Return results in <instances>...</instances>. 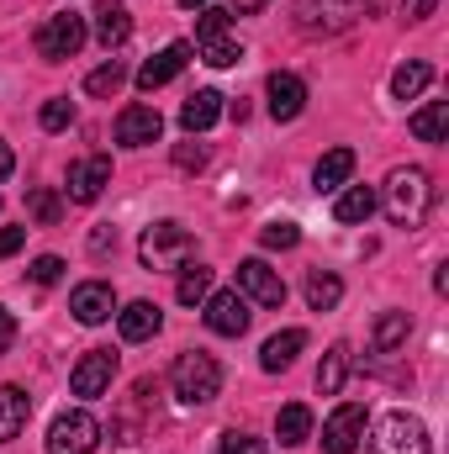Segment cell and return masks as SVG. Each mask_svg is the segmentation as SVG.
<instances>
[{
    "instance_id": "cell-4",
    "label": "cell",
    "mask_w": 449,
    "mask_h": 454,
    "mask_svg": "<svg viewBox=\"0 0 449 454\" xmlns=\"http://www.w3.org/2000/svg\"><path fill=\"white\" fill-rule=\"evenodd\" d=\"M85 37H91L85 16H75V11H59V16H48V21L37 27V53H43L48 64H64V59H75V53L85 48Z\"/></svg>"
},
{
    "instance_id": "cell-39",
    "label": "cell",
    "mask_w": 449,
    "mask_h": 454,
    "mask_svg": "<svg viewBox=\"0 0 449 454\" xmlns=\"http://www.w3.org/2000/svg\"><path fill=\"white\" fill-rule=\"evenodd\" d=\"M27 243V227H0V259H11Z\"/></svg>"
},
{
    "instance_id": "cell-26",
    "label": "cell",
    "mask_w": 449,
    "mask_h": 454,
    "mask_svg": "<svg viewBox=\"0 0 449 454\" xmlns=\"http://www.w3.org/2000/svg\"><path fill=\"white\" fill-rule=\"evenodd\" d=\"M429 80H434V69H429L423 59H413V64H402V69L391 74V96H397V101H418V96L429 90Z\"/></svg>"
},
{
    "instance_id": "cell-38",
    "label": "cell",
    "mask_w": 449,
    "mask_h": 454,
    "mask_svg": "<svg viewBox=\"0 0 449 454\" xmlns=\"http://www.w3.org/2000/svg\"><path fill=\"white\" fill-rule=\"evenodd\" d=\"M175 164H180V169H201V164H207V148H201V143H180V148H175Z\"/></svg>"
},
{
    "instance_id": "cell-37",
    "label": "cell",
    "mask_w": 449,
    "mask_h": 454,
    "mask_svg": "<svg viewBox=\"0 0 449 454\" xmlns=\"http://www.w3.org/2000/svg\"><path fill=\"white\" fill-rule=\"evenodd\" d=\"M59 275H64V259H59V254H43V259H32V280H37V286H53Z\"/></svg>"
},
{
    "instance_id": "cell-27",
    "label": "cell",
    "mask_w": 449,
    "mask_h": 454,
    "mask_svg": "<svg viewBox=\"0 0 449 454\" xmlns=\"http://www.w3.org/2000/svg\"><path fill=\"white\" fill-rule=\"evenodd\" d=\"M275 439L291 450V444H302V439H312V412L302 407V402H291V407H280V418H275Z\"/></svg>"
},
{
    "instance_id": "cell-28",
    "label": "cell",
    "mask_w": 449,
    "mask_h": 454,
    "mask_svg": "<svg viewBox=\"0 0 449 454\" xmlns=\"http://www.w3.org/2000/svg\"><path fill=\"white\" fill-rule=\"evenodd\" d=\"M343 380H349V348L334 343V348L323 354V364H318V391H323V396H338Z\"/></svg>"
},
{
    "instance_id": "cell-5",
    "label": "cell",
    "mask_w": 449,
    "mask_h": 454,
    "mask_svg": "<svg viewBox=\"0 0 449 454\" xmlns=\"http://www.w3.org/2000/svg\"><path fill=\"white\" fill-rule=\"evenodd\" d=\"M101 444V423L91 412H59L53 428H48V454H96Z\"/></svg>"
},
{
    "instance_id": "cell-34",
    "label": "cell",
    "mask_w": 449,
    "mask_h": 454,
    "mask_svg": "<svg viewBox=\"0 0 449 454\" xmlns=\"http://www.w3.org/2000/svg\"><path fill=\"white\" fill-rule=\"evenodd\" d=\"M259 243H264V248H296V243H302V227L296 223H270L259 232Z\"/></svg>"
},
{
    "instance_id": "cell-21",
    "label": "cell",
    "mask_w": 449,
    "mask_h": 454,
    "mask_svg": "<svg viewBox=\"0 0 449 454\" xmlns=\"http://www.w3.org/2000/svg\"><path fill=\"white\" fill-rule=\"evenodd\" d=\"M349 175H354V148H328V153L318 159V169H312L318 191H343Z\"/></svg>"
},
{
    "instance_id": "cell-19",
    "label": "cell",
    "mask_w": 449,
    "mask_h": 454,
    "mask_svg": "<svg viewBox=\"0 0 449 454\" xmlns=\"http://www.w3.org/2000/svg\"><path fill=\"white\" fill-rule=\"evenodd\" d=\"M302 348H307V333H302V328H286V333H275V339L259 348V364H264L270 375H280V370H291V359H296Z\"/></svg>"
},
{
    "instance_id": "cell-44",
    "label": "cell",
    "mask_w": 449,
    "mask_h": 454,
    "mask_svg": "<svg viewBox=\"0 0 449 454\" xmlns=\"http://www.w3.org/2000/svg\"><path fill=\"white\" fill-rule=\"evenodd\" d=\"M11 169H16V159H11V148H5V143H0V180H5V175H11Z\"/></svg>"
},
{
    "instance_id": "cell-43",
    "label": "cell",
    "mask_w": 449,
    "mask_h": 454,
    "mask_svg": "<svg viewBox=\"0 0 449 454\" xmlns=\"http://www.w3.org/2000/svg\"><path fill=\"white\" fill-rule=\"evenodd\" d=\"M264 5H270V0H232L227 16H254V11H264Z\"/></svg>"
},
{
    "instance_id": "cell-35",
    "label": "cell",
    "mask_w": 449,
    "mask_h": 454,
    "mask_svg": "<svg viewBox=\"0 0 449 454\" xmlns=\"http://www.w3.org/2000/svg\"><path fill=\"white\" fill-rule=\"evenodd\" d=\"M217 454H264V439H254V434H223Z\"/></svg>"
},
{
    "instance_id": "cell-17",
    "label": "cell",
    "mask_w": 449,
    "mask_h": 454,
    "mask_svg": "<svg viewBox=\"0 0 449 454\" xmlns=\"http://www.w3.org/2000/svg\"><path fill=\"white\" fill-rule=\"evenodd\" d=\"M96 37H101V48H106V53L122 48V43L132 37V16H127V5H122V0H101V5H96Z\"/></svg>"
},
{
    "instance_id": "cell-31",
    "label": "cell",
    "mask_w": 449,
    "mask_h": 454,
    "mask_svg": "<svg viewBox=\"0 0 449 454\" xmlns=\"http://www.w3.org/2000/svg\"><path fill=\"white\" fill-rule=\"evenodd\" d=\"M243 59V48L232 43V37H212V43H201V64H212V69H232Z\"/></svg>"
},
{
    "instance_id": "cell-29",
    "label": "cell",
    "mask_w": 449,
    "mask_h": 454,
    "mask_svg": "<svg viewBox=\"0 0 449 454\" xmlns=\"http://www.w3.org/2000/svg\"><path fill=\"white\" fill-rule=\"evenodd\" d=\"M175 296H180V307H201V301L212 296V270H207V264H185Z\"/></svg>"
},
{
    "instance_id": "cell-13",
    "label": "cell",
    "mask_w": 449,
    "mask_h": 454,
    "mask_svg": "<svg viewBox=\"0 0 449 454\" xmlns=\"http://www.w3.org/2000/svg\"><path fill=\"white\" fill-rule=\"evenodd\" d=\"M191 53H196L191 43H169L164 53H154V59H148V64L138 69V90H148V96H154L159 85H169V80H175V74H180V69L191 64Z\"/></svg>"
},
{
    "instance_id": "cell-33",
    "label": "cell",
    "mask_w": 449,
    "mask_h": 454,
    "mask_svg": "<svg viewBox=\"0 0 449 454\" xmlns=\"http://www.w3.org/2000/svg\"><path fill=\"white\" fill-rule=\"evenodd\" d=\"M27 212H32L43 227H53L59 223V212H64V201H59L53 191H32V196H27Z\"/></svg>"
},
{
    "instance_id": "cell-14",
    "label": "cell",
    "mask_w": 449,
    "mask_h": 454,
    "mask_svg": "<svg viewBox=\"0 0 449 454\" xmlns=\"http://www.w3.org/2000/svg\"><path fill=\"white\" fill-rule=\"evenodd\" d=\"M159 132H164V116L154 106H127L116 116V143L122 148H148V143H159Z\"/></svg>"
},
{
    "instance_id": "cell-3",
    "label": "cell",
    "mask_w": 449,
    "mask_h": 454,
    "mask_svg": "<svg viewBox=\"0 0 449 454\" xmlns=\"http://www.w3.org/2000/svg\"><path fill=\"white\" fill-rule=\"evenodd\" d=\"M370 454H434V444L413 412H386L370 434Z\"/></svg>"
},
{
    "instance_id": "cell-6",
    "label": "cell",
    "mask_w": 449,
    "mask_h": 454,
    "mask_svg": "<svg viewBox=\"0 0 449 454\" xmlns=\"http://www.w3.org/2000/svg\"><path fill=\"white\" fill-rule=\"evenodd\" d=\"M191 227L180 223H154L148 232H143V243H138V259L148 264V270H164V264H175L180 254H191Z\"/></svg>"
},
{
    "instance_id": "cell-2",
    "label": "cell",
    "mask_w": 449,
    "mask_h": 454,
    "mask_svg": "<svg viewBox=\"0 0 449 454\" xmlns=\"http://www.w3.org/2000/svg\"><path fill=\"white\" fill-rule=\"evenodd\" d=\"M169 380H175V396H180L185 407H207V402L223 396V364H217L207 348L180 354L175 370H169Z\"/></svg>"
},
{
    "instance_id": "cell-8",
    "label": "cell",
    "mask_w": 449,
    "mask_h": 454,
    "mask_svg": "<svg viewBox=\"0 0 449 454\" xmlns=\"http://www.w3.org/2000/svg\"><path fill=\"white\" fill-rule=\"evenodd\" d=\"M238 296L259 301V307H280L286 301V280L264 264V259H243L238 264Z\"/></svg>"
},
{
    "instance_id": "cell-32",
    "label": "cell",
    "mask_w": 449,
    "mask_h": 454,
    "mask_svg": "<svg viewBox=\"0 0 449 454\" xmlns=\"http://www.w3.org/2000/svg\"><path fill=\"white\" fill-rule=\"evenodd\" d=\"M64 127H75V101L69 96H53L43 106V132H64Z\"/></svg>"
},
{
    "instance_id": "cell-23",
    "label": "cell",
    "mask_w": 449,
    "mask_h": 454,
    "mask_svg": "<svg viewBox=\"0 0 449 454\" xmlns=\"http://www.w3.org/2000/svg\"><path fill=\"white\" fill-rule=\"evenodd\" d=\"M370 212H375V191L370 185H343L334 201V217L338 223H370Z\"/></svg>"
},
{
    "instance_id": "cell-20",
    "label": "cell",
    "mask_w": 449,
    "mask_h": 454,
    "mask_svg": "<svg viewBox=\"0 0 449 454\" xmlns=\"http://www.w3.org/2000/svg\"><path fill=\"white\" fill-rule=\"evenodd\" d=\"M217 116H223V96H217V90H196V96H185V106H180V127H185V132H207Z\"/></svg>"
},
{
    "instance_id": "cell-1",
    "label": "cell",
    "mask_w": 449,
    "mask_h": 454,
    "mask_svg": "<svg viewBox=\"0 0 449 454\" xmlns=\"http://www.w3.org/2000/svg\"><path fill=\"white\" fill-rule=\"evenodd\" d=\"M429 207H434L429 169L402 164V169H391V175H386V217H391L397 227H423Z\"/></svg>"
},
{
    "instance_id": "cell-16",
    "label": "cell",
    "mask_w": 449,
    "mask_h": 454,
    "mask_svg": "<svg viewBox=\"0 0 449 454\" xmlns=\"http://www.w3.org/2000/svg\"><path fill=\"white\" fill-rule=\"evenodd\" d=\"M116 328H122L127 343H143V339H154V333L164 328V312H159L154 301H132V307L116 312Z\"/></svg>"
},
{
    "instance_id": "cell-41",
    "label": "cell",
    "mask_w": 449,
    "mask_h": 454,
    "mask_svg": "<svg viewBox=\"0 0 449 454\" xmlns=\"http://www.w3.org/2000/svg\"><path fill=\"white\" fill-rule=\"evenodd\" d=\"M106 248H116V232L112 227H96L91 232V254H106Z\"/></svg>"
},
{
    "instance_id": "cell-7",
    "label": "cell",
    "mask_w": 449,
    "mask_h": 454,
    "mask_svg": "<svg viewBox=\"0 0 449 454\" xmlns=\"http://www.w3.org/2000/svg\"><path fill=\"white\" fill-rule=\"evenodd\" d=\"M248 296H238V291H217V296H207V328L217 333V339H243L248 333Z\"/></svg>"
},
{
    "instance_id": "cell-15",
    "label": "cell",
    "mask_w": 449,
    "mask_h": 454,
    "mask_svg": "<svg viewBox=\"0 0 449 454\" xmlns=\"http://www.w3.org/2000/svg\"><path fill=\"white\" fill-rule=\"evenodd\" d=\"M264 96H270V116L275 121H296L302 106H307V85L296 74H270L264 80Z\"/></svg>"
},
{
    "instance_id": "cell-45",
    "label": "cell",
    "mask_w": 449,
    "mask_h": 454,
    "mask_svg": "<svg viewBox=\"0 0 449 454\" xmlns=\"http://www.w3.org/2000/svg\"><path fill=\"white\" fill-rule=\"evenodd\" d=\"M180 5H185V11H201V0H180Z\"/></svg>"
},
{
    "instance_id": "cell-11",
    "label": "cell",
    "mask_w": 449,
    "mask_h": 454,
    "mask_svg": "<svg viewBox=\"0 0 449 454\" xmlns=\"http://www.w3.org/2000/svg\"><path fill=\"white\" fill-rule=\"evenodd\" d=\"M69 312H75L85 328H101V323L116 312V291L106 286V280H85V286H75V296H69Z\"/></svg>"
},
{
    "instance_id": "cell-25",
    "label": "cell",
    "mask_w": 449,
    "mask_h": 454,
    "mask_svg": "<svg viewBox=\"0 0 449 454\" xmlns=\"http://www.w3.org/2000/svg\"><path fill=\"white\" fill-rule=\"evenodd\" d=\"M407 333H413V317H407V312H381L370 348H375V354H397V348L407 343Z\"/></svg>"
},
{
    "instance_id": "cell-12",
    "label": "cell",
    "mask_w": 449,
    "mask_h": 454,
    "mask_svg": "<svg viewBox=\"0 0 449 454\" xmlns=\"http://www.w3.org/2000/svg\"><path fill=\"white\" fill-rule=\"evenodd\" d=\"M112 375H116V354H112V348H91V354L75 364L69 386H75V396H106Z\"/></svg>"
},
{
    "instance_id": "cell-40",
    "label": "cell",
    "mask_w": 449,
    "mask_h": 454,
    "mask_svg": "<svg viewBox=\"0 0 449 454\" xmlns=\"http://www.w3.org/2000/svg\"><path fill=\"white\" fill-rule=\"evenodd\" d=\"M434 11H439V0H402V16L407 21H429Z\"/></svg>"
},
{
    "instance_id": "cell-30",
    "label": "cell",
    "mask_w": 449,
    "mask_h": 454,
    "mask_svg": "<svg viewBox=\"0 0 449 454\" xmlns=\"http://www.w3.org/2000/svg\"><path fill=\"white\" fill-rule=\"evenodd\" d=\"M122 85H127V64H122V59H106V64L85 80V90H91V96H101V101H106V96H116Z\"/></svg>"
},
{
    "instance_id": "cell-24",
    "label": "cell",
    "mask_w": 449,
    "mask_h": 454,
    "mask_svg": "<svg viewBox=\"0 0 449 454\" xmlns=\"http://www.w3.org/2000/svg\"><path fill=\"white\" fill-rule=\"evenodd\" d=\"M338 301H343V280H338L334 270H312L307 275V307L312 312H334Z\"/></svg>"
},
{
    "instance_id": "cell-36",
    "label": "cell",
    "mask_w": 449,
    "mask_h": 454,
    "mask_svg": "<svg viewBox=\"0 0 449 454\" xmlns=\"http://www.w3.org/2000/svg\"><path fill=\"white\" fill-rule=\"evenodd\" d=\"M196 37H201V43L227 37V11H201V21H196Z\"/></svg>"
},
{
    "instance_id": "cell-10",
    "label": "cell",
    "mask_w": 449,
    "mask_h": 454,
    "mask_svg": "<svg viewBox=\"0 0 449 454\" xmlns=\"http://www.w3.org/2000/svg\"><path fill=\"white\" fill-rule=\"evenodd\" d=\"M112 185V159H101V153H91V159H80V164H69V201H80V207H91L101 191Z\"/></svg>"
},
{
    "instance_id": "cell-22",
    "label": "cell",
    "mask_w": 449,
    "mask_h": 454,
    "mask_svg": "<svg viewBox=\"0 0 449 454\" xmlns=\"http://www.w3.org/2000/svg\"><path fill=\"white\" fill-rule=\"evenodd\" d=\"M407 127H413V137H418V143H445V137H449V101H429L423 112H413Z\"/></svg>"
},
{
    "instance_id": "cell-42",
    "label": "cell",
    "mask_w": 449,
    "mask_h": 454,
    "mask_svg": "<svg viewBox=\"0 0 449 454\" xmlns=\"http://www.w3.org/2000/svg\"><path fill=\"white\" fill-rule=\"evenodd\" d=\"M11 343H16V317H11V312L0 307V354H5Z\"/></svg>"
},
{
    "instance_id": "cell-9",
    "label": "cell",
    "mask_w": 449,
    "mask_h": 454,
    "mask_svg": "<svg viewBox=\"0 0 449 454\" xmlns=\"http://www.w3.org/2000/svg\"><path fill=\"white\" fill-rule=\"evenodd\" d=\"M359 439H365V407L359 402H343L334 418H328V428H323V454H354Z\"/></svg>"
},
{
    "instance_id": "cell-18",
    "label": "cell",
    "mask_w": 449,
    "mask_h": 454,
    "mask_svg": "<svg viewBox=\"0 0 449 454\" xmlns=\"http://www.w3.org/2000/svg\"><path fill=\"white\" fill-rule=\"evenodd\" d=\"M32 418V396L21 386H0V444H11Z\"/></svg>"
}]
</instances>
